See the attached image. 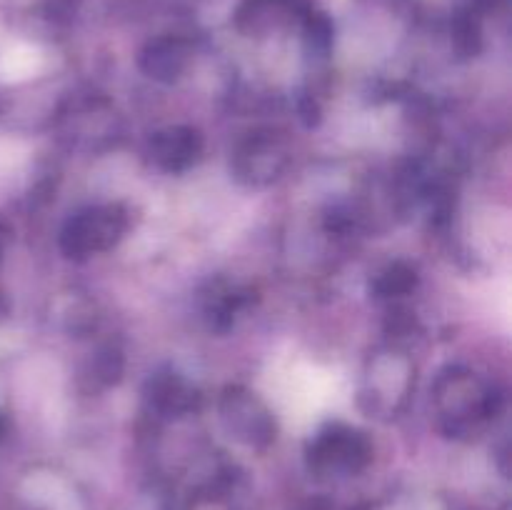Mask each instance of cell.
I'll list each match as a JSON object with an SVG mask.
<instances>
[{"mask_svg": "<svg viewBox=\"0 0 512 510\" xmlns=\"http://www.w3.org/2000/svg\"><path fill=\"white\" fill-rule=\"evenodd\" d=\"M220 415H223V423L228 425L230 433H238V438L248 440L253 445L268 443L275 433L270 410L255 398V393H248L243 388H230L223 395Z\"/></svg>", "mask_w": 512, "mask_h": 510, "instance_id": "4", "label": "cell"}, {"mask_svg": "<svg viewBox=\"0 0 512 510\" xmlns=\"http://www.w3.org/2000/svg\"><path fill=\"white\" fill-rule=\"evenodd\" d=\"M130 228L128 210L120 203L90 205L70 215L60 230V250L68 258H90L110 250Z\"/></svg>", "mask_w": 512, "mask_h": 510, "instance_id": "1", "label": "cell"}, {"mask_svg": "<svg viewBox=\"0 0 512 510\" xmlns=\"http://www.w3.org/2000/svg\"><path fill=\"white\" fill-rule=\"evenodd\" d=\"M290 163V150L283 135L265 130L250 135L233 155L235 178L248 185H268L280 178Z\"/></svg>", "mask_w": 512, "mask_h": 510, "instance_id": "3", "label": "cell"}, {"mask_svg": "<svg viewBox=\"0 0 512 510\" xmlns=\"http://www.w3.org/2000/svg\"><path fill=\"white\" fill-rule=\"evenodd\" d=\"M150 388H153L150 400L160 410H165V413H183V410L190 408V400H193L190 395H193V390L178 375H165V378L150 380Z\"/></svg>", "mask_w": 512, "mask_h": 510, "instance_id": "7", "label": "cell"}, {"mask_svg": "<svg viewBox=\"0 0 512 510\" xmlns=\"http://www.w3.org/2000/svg\"><path fill=\"white\" fill-rule=\"evenodd\" d=\"M148 153L150 160L165 173H183L203 155V138L195 128L175 125V128L158 130L150 138Z\"/></svg>", "mask_w": 512, "mask_h": 510, "instance_id": "6", "label": "cell"}, {"mask_svg": "<svg viewBox=\"0 0 512 510\" xmlns=\"http://www.w3.org/2000/svg\"><path fill=\"white\" fill-rule=\"evenodd\" d=\"M310 458L320 468H335V470H358L360 465L368 463L370 445L363 438V433L345 425L335 423L330 425L320 438L315 440Z\"/></svg>", "mask_w": 512, "mask_h": 510, "instance_id": "5", "label": "cell"}, {"mask_svg": "<svg viewBox=\"0 0 512 510\" xmlns=\"http://www.w3.org/2000/svg\"><path fill=\"white\" fill-rule=\"evenodd\" d=\"M435 403H438L440 418L450 430L470 428L490 413V395L478 378L470 373L443 375L435 388Z\"/></svg>", "mask_w": 512, "mask_h": 510, "instance_id": "2", "label": "cell"}]
</instances>
